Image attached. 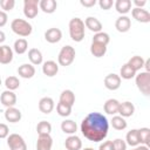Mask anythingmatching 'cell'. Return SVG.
Wrapping results in <instances>:
<instances>
[{
    "label": "cell",
    "instance_id": "obj_12",
    "mask_svg": "<svg viewBox=\"0 0 150 150\" xmlns=\"http://www.w3.org/2000/svg\"><path fill=\"white\" fill-rule=\"evenodd\" d=\"M83 22H84V27L88 28V29H89L90 32H93L94 34H96V33H98V32H102L103 26H102L101 21H100L97 18H95V16H87Z\"/></svg>",
    "mask_w": 150,
    "mask_h": 150
},
{
    "label": "cell",
    "instance_id": "obj_35",
    "mask_svg": "<svg viewBox=\"0 0 150 150\" xmlns=\"http://www.w3.org/2000/svg\"><path fill=\"white\" fill-rule=\"evenodd\" d=\"M4 84H5V87H6L7 90H12V91H14V90H16V89L20 87V80H19V77L12 75V76L6 77Z\"/></svg>",
    "mask_w": 150,
    "mask_h": 150
},
{
    "label": "cell",
    "instance_id": "obj_4",
    "mask_svg": "<svg viewBox=\"0 0 150 150\" xmlns=\"http://www.w3.org/2000/svg\"><path fill=\"white\" fill-rule=\"evenodd\" d=\"M75 55H76V52L74 47H71L70 45L63 46L60 49L59 55H57V64L62 67L70 66L75 60Z\"/></svg>",
    "mask_w": 150,
    "mask_h": 150
},
{
    "label": "cell",
    "instance_id": "obj_24",
    "mask_svg": "<svg viewBox=\"0 0 150 150\" xmlns=\"http://www.w3.org/2000/svg\"><path fill=\"white\" fill-rule=\"evenodd\" d=\"M131 1L130 0H116L114 2L115 9L121 15H127L131 11Z\"/></svg>",
    "mask_w": 150,
    "mask_h": 150
},
{
    "label": "cell",
    "instance_id": "obj_30",
    "mask_svg": "<svg viewBox=\"0 0 150 150\" xmlns=\"http://www.w3.org/2000/svg\"><path fill=\"white\" fill-rule=\"evenodd\" d=\"M125 143L127 145H130L131 148H135L137 145H139V139H138V132L137 129H131L130 131L127 132L125 135Z\"/></svg>",
    "mask_w": 150,
    "mask_h": 150
},
{
    "label": "cell",
    "instance_id": "obj_49",
    "mask_svg": "<svg viewBox=\"0 0 150 150\" xmlns=\"http://www.w3.org/2000/svg\"><path fill=\"white\" fill-rule=\"evenodd\" d=\"M6 40V34L0 29V43H4Z\"/></svg>",
    "mask_w": 150,
    "mask_h": 150
},
{
    "label": "cell",
    "instance_id": "obj_44",
    "mask_svg": "<svg viewBox=\"0 0 150 150\" xmlns=\"http://www.w3.org/2000/svg\"><path fill=\"white\" fill-rule=\"evenodd\" d=\"M7 21H8V15H7V13L4 12V11H0V28L4 27V26L7 23Z\"/></svg>",
    "mask_w": 150,
    "mask_h": 150
},
{
    "label": "cell",
    "instance_id": "obj_26",
    "mask_svg": "<svg viewBox=\"0 0 150 150\" xmlns=\"http://www.w3.org/2000/svg\"><path fill=\"white\" fill-rule=\"evenodd\" d=\"M61 130L64 134H67L68 136L69 135H75L76 131H77V124L73 120H64V121L61 122Z\"/></svg>",
    "mask_w": 150,
    "mask_h": 150
},
{
    "label": "cell",
    "instance_id": "obj_48",
    "mask_svg": "<svg viewBox=\"0 0 150 150\" xmlns=\"http://www.w3.org/2000/svg\"><path fill=\"white\" fill-rule=\"evenodd\" d=\"M131 150H150V149H149V146H146V145H142V144H139V145L132 148Z\"/></svg>",
    "mask_w": 150,
    "mask_h": 150
},
{
    "label": "cell",
    "instance_id": "obj_2",
    "mask_svg": "<svg viewBox=\"0 0 150 150\" xmlns=\"http://www.w3.org/2000/svg\"><path fill=\"white\" fill-rule=\"evenodd\" d=\"M68 28H69V36L73 41L81 42L84 39L86 27H84V22L82 19H80V18L70 19V21L68 23Z\"/></svg>",
    "mask_w": 150,
    "mask_h": 150
},
{
    "label": "cell",
    "instance_id": "obj_28",
    "mask_svg": "<svg viewBox=\"0 0 150 150\" xmlns=\"http://www.w3.org/2000/svg\"><path fill=\"white\" fill-rule=\"evenodd\" d=\"M27 50H28V42H27L26 39L20 38V39L14 41V45H13V52L14 53H16L19 55H22Z\"/></svg>",
    "mask_w": 150,
    "mask_h": 150
},
{
    "label": "cell",
    "instance_id": "obj_17",
    "mask_svg": "<svg viewBox=\"0 0 150 150\" xmlns=\"http://www.w3.org/2000/svg\"><path fill=\"white\" fill-rule=\"evenodd\" d=\"M42 73L48 77H53L59 73V64L53 60L45 61L42 63Z\"/></svg>",
    "mask_w": 150,
    "mask_h": 150
},
{
    "label": "cell",
    "instance_id": "obj_11",
    "mask_svg": "<svg viewBox=\"0 0 150 150\" xmlns=\"http://www.w3.org/2000/svg\"><path fill=\"white\" fill-rule=\"evenodd\" d=\"M55 108V102L52 97L49 96H45L42 98H40L39 101V110L42 112V114H50Z\"/></svg>",
    "mask_w": 150,
    "mask_h": 150
},
{
    "label": "cell",
    "instance_id": "obj_41",
    "mask_svg": "<svg viewBox=\"0 0 150 150\" xmlns=\"http://www.w3.org/2000/svg\"><path fill=\"white\" fill-rule=\"evenodd\" d=\"M97 4H98V6H100L101 9L108 11V9H110V8L112 7L114 1H112V0H100Z\"/></svg>",
    "mask_w": 150,
    "mask_h": 150
},
{
    "label": "cell",
    "instance_id": "obj_45",
    "mask_svg": "<svg viewBox=\"0 0 150 150\" xmlns=\"http://www.w3.org/2000/svg\"><path fill=\"white\" fill-rule=\"evenodd\" d=\"M80 4L83 7H93L97 4V1L96 0H80Z\"/></svg>",
    "mask_w": 150,
    "mask_h": 150
},
{
    "label": "cell",
    "instance_id": "obj_40",
    "mask_svg": "<svg viewBox=\"0 0 150 150\" xmlns=\"http://www.w3.org/2000/svg\"><path fill=\"white\" fill-rule=\"evenodd\" d=\"M112 142V150H127V143L122 138H116Z\"/></svg>",
    "mask_w": 150,
    "mask_h": 150
},
{
    "label": "cell",
    "instance_id": "obj_15",
    "mask_svg": "<svg viewBox=\"0 0 150 150\" xmlns=\"http://www.w3.org/2000/svg\"><path fill=\"white\" fill-rule=\"evenodd\" d=\"M135 112V105L132 102L130 101H124V102H120V107H118V111L117 114L124 118L127 117H131Z\"/></svg>",
    "mask_w": 150,
    "mask_h": 150
},
{
    "label": "cell",
    "instance_id": "obj_43",
    "mask_svg": "<svg viewBox=\"0 0 150 150\" xmlns=\"http://www.w3.org/2000/svg\"><path fill=\"white\" fill-rule=\"evenodd\" d=\"M98 150H112V142L111 141H105L100 144Z\"/></svg>",
    "mask_w": 150,
    "mask_h": 150
},
{
    "label": "cell",
    "instance_id": "obj_5",
    "mask_svg": "<svg viewBox=\"0 0 150 150\" xmlns=\"http://www.w3.org/2000/svg\"><path fill=\"white\" fill-rule=\"evenodd\" d=\"M135 83L137 89L144 95H150V73L148 71H139L135 76Z\"/></svg>",
    "mask_w": 150,
    "mask_h": 150
},
{
    "label": "cell",
    "instance_id": "obj_10",
    "mask_svg": "<svg viewBox=\"0 0 150 150\" xmlns=\"http://www.w3.org/2000/svg\"><path fill=\"white\" fill-rule=\"evenodd\" d=\"M115 28L120 33H127L131 28V20L128 15H121L115 21Z\"/></svg>",
    "mask_w": 150,
    "mask_h": 150
},
{
    "label": "cell",
    "instance_id": "obj_46",
    "mask_svg": "<svg viewBox=\"0 0 150 150\" xmlns=\"http://www.w3.org/2000/svg\"><path fill=\"white\" fill-rule=\"evenodd\" d=\"M131 4H134L136 8H143L146 5V1L145 0H134Z\"/></svg>",
    "mask_w": 150,
    "mask_h": 150
},
{
    "label": "cell",
    "instance_id": "obj_47",
    "mask_svg": "<svg viewBox=\"0 0 150 150\" xmlns=\"http://www.w3.org/2000/svg\"><path fill=\"white\" fill-rule=\"evenodd\" d=\"M143 68H145L144 71L150 73V60H149V59H146V60L144 61V66H143Z\"/></svg>",
    "mask_w": 150,
    "mask_h": 150
},
{
    "label": "cell",
    "instance_id": "obj_16",
    "mask_svg": "<svg viewBox=\"0 0 150 150\" xmlns=\"http://www.w3.org/2000/svg\"><path fill=\"white\" fill-rule=\"evenodd\" d=\"M22 118V114L21 111L15 108V107H11V108H6L5 110V120L9 123H18L20 122Z\"/></svg>",
    "mask_w": 150,
    "mask_h": 150
},
{
    "label": "cell",
    "instance_id": "obj_29",
    "mask_svg": "<svg viewBox=\"0 0 150 150\" xmlns=\"http://www.w3.org/2000/svg\"><path fill=\"white\" fill-rule=\"evenodd\" d=\"M90 53L93 56L100 59V57H103L107 53V46L104 45H101V43H96V42H91L90 45Z\"/></svg>",
    "mask_w": 150,
    "mask_h": 150
},
{
    "label": "cell",
    "instance_id": "obj_51",
    "mask_svg": "<svg viewBox=\"0 0 150 150\" xmlns=\"http://www.w3.org/2000/svg\"><path fill=\"white\" fill-rule=\"evenodd\" d=\"M2 84V81H1V77H0V86Z\"/></svg>",
    "mask_w": 150,
    "mask_h": 150
},
{
    "label": "cell",
    "instance_id": "obj_50",
    "mask_svg": "<svg viewBox=\"0 0 150 150\" xmlns=\"http://www.w3.org/2000/svg\"><path fill=\"white\" fill-rule=\"evenodd\" d=\"M83 150H95L94 148H90V146H88V148H84Z\"/></svg>",
    "mask_w": 150,
    "mask_h": 150
},
{
    "label": "cell",
    "instance_id": "obj_34",
    "mask_svg": "<svg viewBox=\"0 0 150 150\" xmlns=\"http://www.w3.org/2000/svg\"><path fill=\"white\" fill-rule=\"evenodd\" d=\"M144 59L142 57V56H139V55H135V56H132V57H130L129 59V61L127 62L136 73L138 71V70H141L142 68H143V66H144Z\"/></svg>",
    "mask_w": 150,
    "mask_h": 150
},
{
    "label": "cell",
    "instance_id": "obj_33",
    "mask_svg": "<svg viewBox=\"0 0 150 150\" xmlns=\"http://www.w3.org/2000/svg\"><path fill=\"white\" fill-rule=\"evenodd\" d=\"M137 132H138L139 144L149 146V144H150V129L146 128V127H144V128L137 129Z\"/></svg>",
    "mask_w": 150,
    "mask_h": 150
},
{
    "label": "cell",
    "instance_id": "obj_18",
    "mask_svg": "<svg viewBox=\"0 0 150 150\" xmlns=\"http://www.w3.org/2000/svg\"><path fill=\"white\" fill-rule=\"evenodd\" d=\"M66 150H81L82 149V141L76 135H69L64 141Z\"/></svg>",
    "mask_w": 150,
    "mask_h": 150
},
{
    "label": "cell",
    "instance_id": "obj_37",
    "mask_svg": "<svg viewBox=\"0 0 150 150\" xmlns=\"http://www.w3.org/2000/svg\"><path fill=\"white\" fill-rule=\"evenodd\" d=\"M91 42H96V43H101V45L108 46V43L110 42V36L105 32H98V33L94 34Z\"/></svg>",
    "mask_w": 150,
    "mask_h": 150
},
{
    "label": "cell",
    "instance_id": "obj_32",
    "mask_svg": "<svg viewBox=\"0 0 150 150\" xmlns=\"http://www.w3.org/2000/svg\"><path fill=\"white\" fill-rule=\"evenodd\" d=\"M136 71L128 64V63H124L121 69H120V77L121 79H124V80H131L136 76Z\"/></svg>",
    "mask_w": 150,
    "mask_h": 150
},
{
    "label": "cell",
    "instance_id": "obj_23",
    "mask_svg": "<svg viewBox=\"0 0 150 150\" xmlns=\"http://www.w3.org/2000/svg\"><path fill=\"white\" fill-rule=\"evenodd\" d=\"M118 107H120V101L116 98H109L104 102L103 104V110L105 114L108 115H116L118 111Z\"/></svg>",
    "mask_w": 150,
    "mask_h": 150
},
{
    "label": "cell",
    "instance_id": "obj_38",
    "mask_svg": "<svg viewBox=\"0 0 150 150\" xmlns=\"http://www.w3.org/2000/svg\"><path fill=\"white\" fill-rule=\"evenodd\" d=\"M71 108H73V107H70V105H68V104H64V103L59 102V103L56 104V112H57L61 117H68V116H70V114H71Z\"/></svg>",
    "mask_w": 150,
    "mask_h": 150
},
{
    "label": "cell",
    "instance_id": "obj_31",
    "mask_svg": "<svg viewBox=\"0 0 150 150\" xmlns=\"http://www.w3.org/2000/svg\"><path fill=\"white\" fill-rule=\"evenodd\" d=\"M110 124H111V127L115 130H118V131L124 130L128 127V123H127L125 118L122 117V116H120V115H114L112 118H111V121H110Z\"/></svg>",
    "mask_w": 150,
    "mask_h": 150
},
{
    "label": "cell",
    "instance_id": "obj_9",
    "mask_svg": "<svg viewBox=\"0 0 150 150\" xmlns=\"http://www.w3.org/2000/svg\"><path fill=\"white\" fill-rule=\"evenodd\" d=\"M16 101H18L16 95H15V93L12 91V90H7V89H6V90L2 91L1 95H0V102H1V104H2L4 107H6V108L14 107V105L16 104Z\"/></svg>",
    "mask_w": 150,
    "mask_h": 150
},
{
    "label": "cell",
    "instance_id": "obj_39",
    "mask_svg": "<svg viewBox=\"0 0 150 150\" xmlns=\"http://www.w3.org/2000/svg\"><path fill=\"white\" fill-rule=\"evenodd\" d=\"M15 6L14 0H0V7L2 8L4 12H11Z\"/></svg>",
    "mask_w": 150,
    "mask_h": 150
},
{
    "label": "cell",
    "instance_id": "obj_42",
    "mask_svg": "<svg viewBox=\"0 0 150 150\" xmlns=\"http://www.w3.org/2000/svg\"><path fill=\"white\" fill-rule=\"evenodd\" d=\"M9 135V128L5 123H0V138H7Z\"/></svg>",
    "mask_w": 150,
    "mask_h": 150
},
{
    "label": "cell",
    "instance_id": "obj_19",
    "mask_svg": "<svg viewBox=\"0 0 150 150\" xmlns=\"http://www.w3.org/2000/svg\"><path fill=\"white\" fill-rule=\"evenodd\" d=\"M13 55H14V52L9 46L7 45L0 46V63L1 64L11 63L13 61Z\"/></svg>",
    "mask_w": 150,
    "mask_h": 150
},
{
    "label": "cell",
    "instance_id": "obj_8",
    "mask_svg": "<svg viewBox=\"0 0 150 150\" xmlns=\"http://www.w3.org/2000/svg\"><path fill=\"white\" fill-rule=\"evenodd\" d=\"M121 82H122V79L120 77V75L115 73L108 74L103 80V84L108 90H117L121 87Z\"/></svg>",
    "mask_w": 150,
    "mask_h": 150
},
{
    "label": "cell",
    "instance_id": "obj_6",
    "mask_svg": "<svg viewBox=\"0 0 150 150\" xmlns=\"http://www.w3.org/2000/svg\"><path fill=\"white\" fill-rule=\"evenodd\" d=\"M7 145L9 150H27V144L19 134H9L7 137Z\"/></svg>",
    "mask_w": 150,
    "mask_h": 150
},
{
    "label": "cell",
    "instance_id": "obj_20",
    "mask_svg": "<svg viewBox=\"0 0 150 150\" xmlns=\"http://www.w3.org/2000/svg\"><path fill=\"white\" fill-rule=\"evenodd\" d=\"M53 138L50 135H39L36 141V150H52Z\"/></svg>",
    "mask_w": 150,
    "mask_h": 150
},
{
    "label": "cell",
    "instance_id": "obj_27",
    "mask_svg": "<svg viewBox=\"0 0 150 150\" xmlns=\"http://www.w3.org/2000/svg\"><path fill=\"white\" fill-rule=\"evenodd\" d=\"M59 102L73 107L74 103H75V94H74V91L70 90V89L63 90V91L60 94V100H59Z\"/></svg>",
    "mask_w": 150,
    "mask_h": 150
},
{
    "label": "cell",
    "instance_id": "obj_25",
    "mask_svg": "<svg viewBox=\"0 0 150 150\" xmlns=\"http://www.w3.org/2000/svg\"><path fill=\"white\" fill-rule=\"evenodd\" d=\"M57 2L55 0H41L39 1V9H41L46 14H52L56 11Z\"/></svg>",
    "mask_w": 150,
    "mask_h": 150
},
{
    "label": "cell",
    "instance_id": "obj_36",
    "mask_svg": "<svg viewBox=\"0 0 150 150\" xmlns=\"http://www.w3.org/2000/svg\"><path fill=\"white\" fill-rule=\"evenodd\" d=\"M36 132L39 135H50L52 132V124L48 121H40L36 125Z\"/></svg>",
    "mask_w": 150,
    "mask_h": 150
},
{
    "label": "cell",
    "instance_id": "obj_14",
    "mask_svg": "<svg viewBox=\"0 0 150 150\" xmlns=\"http://www.w3.org/2000/svg\"><path fill=\"white\" fill-rule=\"evenodd\" d=\"M131 15H132V18L136 21H138L141 23L150 22V13L146 9H144V8H136V7H134L131 9Z\"/></svg>",
    "mask_w": 150,
    "mask_h": 150
},
{
    "label": "cell",
    "instance_id": "obj_13",
    "mask_svg": "<svg viewBox=\"0 0 150 150\" xmlns=\"http://www.w3.org/2000/svg\"><path fill=\"white\" fill-rule=\"evenodd\" d=\"M62 39V32L60 28L52 27L45 32V40L49 43H57Z\"/></svg>",
    "mask_w": 150,
    "mask_h": 150
},
{
    "label": "cell",
    "instance_id": "obj_7",
    "mask_svg": "<svg viewBox=\"0 0 150 150\" xmlns=\"http://www.w3.org/2000/svg\"><path fill=\"white\" fill-rule=\"evenodd\" d=\"M39 0H25L23 1V15L27 19H34L39 13Z\"/></svg>",
    "mask_w": 150,
    "mask_h": 150
},
{
    "label": "cell",
    "instance_id": "obj_3",
    "mask_svg": "<svg viewBox=\"0 0 150 150\" xmlns=\"http://www.w3.org/2000/svg\"><path fill=\"white\" fill-rule=\"evenodd\" d=\"M11 29L14 34L21 36V38H26V36H29L33 32V26L25 19H20V18H16L14 20H12L11 22Z\"/></svg>",
    "mask_w": 150,
    "mask_h": 150
},
{
    "label": "cell",
    "instance_id": "obj_21",
    "mask_svg": "<svg viewBox=\"0 0 150 150\" xmlns=\"http://www.w3.org/2000/svg\"><path fill=\"white\" fill-rule=\"evenodd\" d=\"M18 75L22 79H32L35 75V67L30 63H22L18 68Z\"/></svg>",
    "mask_w": 150,
    "mask_h": 150
},
{
    "label": "cell",
    "instance_id": "obj_1",
    "mask_svg": "<svg viewBox=\"0 0 150 150\" xmlns=\"http://www.w3.org/2000/svg\"><path fill=\"white\" fill-rule=\"evenodd\" d=\"M80 129L84 138L97 143L107 137L109 131V121L102 112L93 111L82 120Z\"/></svg>",
    "mask_w": 150,
    "mask_h": 150
},
{
    "label": "cell",
    "instance_id": "obj_22",
    "mask_svg": "<svg viewBox=\"0 0 150 150\" xmlns=\"http://www.w3.org/2000/svg\"><path fill=\"white\" fill-rule=\"evenodd\" d=\"M28 60L30 62V64L33 66H39L43 63V56L40 49L38 48H30L28 50Z\"/></svg>",
    "mask_w": 150,
    "mask_h": 150
}]
</instances>
